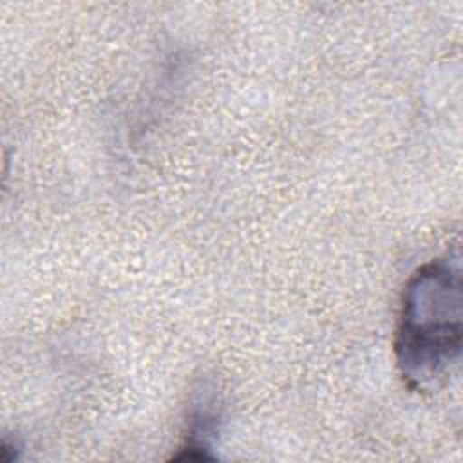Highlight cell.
I'll list each match as a JSON object with an SVG mask.
<instances>
[{"instance_id": "7a4b0ae2", "label": "cell", "mask_w": 463, "mask_h": 463, "mask_svg": "<svg viewBox=\"0 0 463 463\" xmlns=\"http://www.w3.org/2000/svg\"><path fill=\"white\" fill-rule=\"evenodd\" d=\"M221 407L217 405V398L213 394H204L190 407L186 418V434L184 441L179 447L181 454L175 458H190V459H210L213 458L210 450L217 439L221 429Z\"/></svg>"}, {"instance_id": "6da1fadb", "label": "cell", "mask_w": 463, "mask_h": 463, "mask_svg": "<svg viewBox=\"0 0 463 463\" xmlns=\"http://www.w3.org/2000/svg\"><path fill=\"white\" fill-rule=\"evenodd\" d=\"M461 302L458 257L432 259L409 279L394 333L396 365L409 387L436 383L459 360Z\"/></svg>"}]
</instances>
